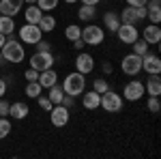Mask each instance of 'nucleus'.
I'll list each match as a JSON object with an SVG mask.
<instances>
[{
  "mask_svg": "<svg viewBox=\"0 0 161 159\" xmlns=\"http://www.w3.org/2000/svg\"><path fill=\"white\" fill-rule=\"evenodd\" d=\"M2 52V60L13 62V65H19V62L26 58V52H24V43L19 39H15L13 35H7V41L4 45L0 48Z\"/></svg>",
  "mask_w": 161,
  "mask_h": 159,
  "instance_id": "f257e3e1",
  "label": "nucleus"
},
{
  "mask_svg": "<svg viewBox=\"0 0 161 159\" xmlns=\"http://www.w3.org/2000/svg\"><path fill=\"white\" fill-rule=\"evenodd\" d=\"M84 90H86V77H84V75L80 73V71L67 73V77L62 80V93H64V95L80 97Z\"/></svg>",
  "mask_w": 161,
  "mask_h": 159,
  "instance_id": "f03ea898",
  "label": "nucleus"
},
{
  "mask_svg": "<svg viewBox=\"0 0 161 159\" xmlns=\"http://www.w3.org/2000/svg\"><path fill=\"white\" fill-rule=\"evenodd\" d=\"M82 41L86 45H101L105 41V30L97 24H88L82 28Z\"/></svg>",
  "mask_w": 161,
  "mask_h": 159,
  "instance_id": "7ed1b4c3",
  "label": "nucleus"
},
{
  "mask_svg": "<svg viewBox=\"0 0 161 159\" xmlns=\"http://www.w3.org/2000/svg\"><path fill=\"white\" fill-rule=\"evenodd\" d=\"M54 62H56V58H54L52 52H35L30 56V67L37 69L39 73L45 71V69H50V67H54Z\"/></svg>",
  "mask_w": 161,
  "mask_h": 159,
  "instance_id": "20e7f679",
  "label": "nucleus"
},
{
  "mask_svg": "<svg viewBox=\"0 0 161 159\" xmlns=\"http://www.w3.org/2000/svg\"><path fill=\"white\" fill-rule=\"evenodd\" d=\"M41 39H43V32H41V28H39L37 24H28V22H26V24L19 28V41H22V43L35 45Z\"/></svg>",
  "mask_w": 161,
  "mask_h": 159,
  "instance_id": "39448f33",
  "label": "nucleus"
},
{
  "mask_svg": "<svg viewBox=\"0 0 161 159\" xmlns=\"http://www.w3.org/2000/svg\"><path fill=\"white\" fill-rule=\"evenodd\" d=\"M120 69H123L125 75H137L142 71V56H137V54H127L123 56V60H120Z\"/></svg>",
  "mask_w": 161,
  "mask_h": 159,
  "instance_id": "423d86ee",
  "label": "nucleus"
},
{
  "mask_svg": "<svg viewBox=\"0 0 161 159\" xmlns=\"http://www.w3.org/2000/svg\"><path fill=\"white\" fill-rule=\"evenodd\" d=\"M101 108L105 112H120L123 110V97L114 90H105L101 95Z\"/></svg>",
  "mask_w": 161,
  "mask_h": 159,
  "instance_id": "0eeeda50",
  "label": "nucleus"
},
{
  "mask_svg": "<svg viewBox=\"0 0 161 159\" xmlns=\"http://www.w3.org/2000/svg\"><path fill=\"white\" fill-rule=\"evenodd\" d=\"M144 82H140V80H131L129 84H125L123 88V99L127 101H140V99L144 97Z\"/></svg>",
  "mask_w": 161,
  "mask_h": 159,
  "instance_id": "6e6552de",
  "label": "nucleus"
},
{
  "mask_svg": "<svg viewBox=\"0 0 161 159\" xmlns=\"http://www.w3.org/2000/svg\"><path fill=\"white\" fill-rule=\"evenodd\" d=\"M116 35H118V41H120V43H127V45H131L133 41L140 39V32H137L136 24H123V22H120Z\"/></svg>",
  "mask_w": 161,
  "mask_h": 159,
  "instance_id": "1a4fd4ad",
  "label": "nucleus"
},
{
  "mask_svg": "<svg viewBox=\"0 0 161 159\" xmlns=\"http://www.w3.org/2000/svg\"><path fill=\"white\" fill-rule=\"evenodd\" d=\"M50 122L54 127H67V122H69V108H64L62 103H56L50 110Z\"/></svg>",
  "mask_w": 161,
  "mask_h": 159,
  "instance_id": "9d476101",
  "label": "nucleus"
},
{
  "mask_svg": "<svg viewBox=\"0 0 161 159\" xmlns=\"http://www.w3.org/2000/svg\"><path fill=\"white\" fill-rule=\"evenodd\" d=\"M142 71L148 75H159L161 73V58L157 54H144L142 56Z\"/></svg>",
  "mask_w": 161,
  "mask_h": 159,
  "instance_id": "9b49d317",
  "label": "nucleus"
},
{
  "mask_svg": "<svg viewBox=\"0 0 161 159\" xmlns=\"http://www.w3.org/2000/svg\"><path fill=\"white\" fill-rule=\"evenodd\" d=\"M92 69H95V58L86 52H80L75 58V71H80L82 75H88L92 73Z\"/></svg>",
  "mask_w": 161,
  "mask_h": 159,
  "instance_id": "f8f14e48",
  "label": "nucleus"
},
{
  "mask_svg": "<svg viewBox=\"0 0 161 159\" xmlns=\"http://www.w3.org/2000/svg\"><path fill=\"white\" fill-rule=\"evenodd\" d=\"M22 7H24V0H0V13L9 17H15L22 11Z\"/></svg>",
  "mask_w": 161,
  "mask_h": 159,
  "instance_id": "ddd939ff",
  "label": "nucleus"
},
{
  "mask_svg": "<svg viewBox=\"0 0 161 159\" xmlns=\"http://www.w3.org/2000/svg\"><path fill=\"white\" fill-rule=\"evenodd\" d=\"M142 37H144V41H146L148 45H159V41H161V28H159V24H148L146 28H144Z\"/></svg>",
  "mask_w": 161,
  "mask_h": 159,
  "instance_id": "4468645a",
  "label": "nucleus"
},
{
  "mask_svg": "<svg viewBox=\"0 0 161 159\" xmlns=\"http://www.w3.org/2000/svg\"><path fill=\"white\" fill-rule=\"evenodd\" d=\"M82 105H84V110H97L101 108V95L97 90H90V93H82Z\"/></svg>",
  "mask_w": 161,
  "mask_h": 159,
  "instance_id": "2eb2a0df",
  "label": "nucleus"
},
{
  "mask_svg": "<svg viewBox=\"0 0 161 159\" xmlns=\"http://www.w3.org/2000/svg\"><path fill=\"white\" fill-rule=\"evenodd\" d=\"M28 112H30L28 103H24V101H15V103H11V108H9V116L15 118V121H24L26 116H28Z\"/></svg>",
  "mask_w": 161,
  "mask_h": 159,
  "instance_id": "dca6fc26",
  "label": "nucleus"
},
{
  "mask_svg": "<svg viewBox=\"0 0 161 159\" xmlns=\"http://www.w3.org/2000/svg\"><path fill=\"white\" fill-rule=\"evenodd\" d=\"M37 82L43 86V88H50V86L58 84V73L54 71V67H50V69H45V71H41V73H39Z\"/></svg>",
  "mask_w": 161,
  "mask_h": 159,
  "instance_id": "f3484780",
  "label": "nucleus"
},
{
  "mask_svg": "<svg viewBox=\"0 0 161 159\" xmlns=\"http://www.w3.org/2000/svg\"><path fill=\"white\" fill-rule=\"evenodd\" d=\"M146 4H148L146 7V17L150 20V24H159L161 22V4L157 0H150Z\"/></svg>",
  "mask_w": 161,
  "mask_h": 159,
  "instance_id": "a211bd4d",
  "label": "nucleus"
},
{
  "mask_svg": "<svg viewBox=\"0 0 161 159\" xmlns=\"http://www.w3.org/2000/svg\"><path fill=\"white\" fill-rule=\"evenodd\" d=\"M144 90L153 95V97H159L161 95V80L159 75H150L148 80H146V84H144Z\"/></svg>",
  "mask_w": 161,
  "mask_h": 159,
  "instance_id": "6ab92c4d",
  "label": "nucleus"
},
{
  "mask_svg": "<svg viewBox=\"0 0 161 159\" xmlns=\"http://www.w3.org/2000/svg\"><path fill=\"white\" fill-rule=\"evenodd\" d=\"M103 24H105V28H108L110 32H116L118 26H120V17H118V13L108 11L105 15H103Z\"/></svg>",
  "mask_w": 161,
  "mask_h": 159,
  "instance_id": "aec40b11",
  "label": "nucleus"
},
{
  "mask_svg": "<svg viewBox=\"0 0 161 159\" xmlns=\"http://www.w3.org/2000/svg\"><path fill=\"white\" fill-rule=\"evenodd\" d=\"M37 26L41 28V32H52V30L56 28V17H54V15H50V13H43Z\"/></svg>",
  "mask_w": 161,
  "mask_h": 159,
  "instance_id": "412c9836",
  "label": "nucleus"
},
{
  "mask_svg": "<svg viewBox=\"0 0 161 159\" xmlns=\"http://www.w3.org/2000/svg\"><path fill=\"white\" fill-rule=\"evenodd\" d=\"M41 15H43V11L39 9L37 4H28V9H26V13H24V17H26L28 24H39Z\"/></svg>",
  "mask_w": 161,
  "mask_h": 159,
  "instance_id": "4be33fe9",
  "label": "nucleus"
},
{
  "mask_svg": "<svg viewBox=\"0 0 161 159\" xmlns=\"http://www.w3.org/2000/svg\"><path fill=\"white\" fill-rule=\"evenodd\" d=\"M118 17H120V22H123V24H137V22H140V20H137L136 7H125L123 13H120Z\"/></svg>",
  "mask_w": 161,
  "mask_h": 159,
  "instance_id": "5701e85b",
  "label": "nucleus"
},
{
  "mask_svg": "<svg viewBox=\"0 0 161 159\" xmlns=\"http://www.w3.org/2000/svg\"><path fill=\"white\" fill-rule=\"evenodd\" d=\"M95 15H97V7H88V4H82L80 11H77V17L82 22H92Z\"/></svg>",
  "mask_w": 161,
  "mask_h": 159,
  "instance_id": "b1692460",
  "label": "nucleus"
},
{
  "mask_svg": "<svg viewBox=\"0 0 161 159\" xmlns=\"http://www.w3.org/2000/svg\"><path fill=\"white\" fill-rule=\"evenodd\" d=\"M0 32L2 35H13L15 32V22L9 15H0Z\"/></svg>",
  "mask_w": 161,
  "mask_h": 159,
  "instance_id": "393cba45",
  "label": "nucleus"
},
{
  "mask_svg": "<svg viewBox=\"0 0 161 159\" xmlns=\"http://www.w3.org/2000/svg\"><path fill=\"white\" fill-rule=\"evenodd\" d=\"M47 90H50V93H47V99H50V101L54 103V105H56V103H60V101H62V97H64V93H62V86L54 84V86H50Z\"/></svg>",
  "mask_w": 161,
  "mask_h": 159,
  "instance_id": "a878e982",
  "label": "nucleus"
},
{
  "mask_svg": "<svg viewBox=\"0 0 161 159\" xmlns=\"http://www.w3.org/2000/svg\"><path fill=\"white\" fill-rule=\"evenodd\" d=\"M24 93H26V95H28L30 99H37L39 95L43 93V86L39 84L37 80H35V82H28V84H26V90H24Z\"/></svg>",
  "mask_w": 161,
  "mask_h": 159,
  "instance_id": "bb28decb",
  "label": "nucleus"
},
{
  "mask_svg": "<svg viewBox=\"0 0 161 159\" xmlns=\"http://www.w3.org/2000/svg\"><path fill=\"white\" fill-rule=\"evenodd\" d=\"M64 37L69 39V41L80 39V37H82V28H80V24H69V26H67V30H64Z\"/></svg>",
  "mask_w": 161,
  "mask_h": 159,
  "instance_id": "cd10ccee",
  "label": "nucleus"
},
{
  "mask_svg": "<svg viewBox=\"0 0 161 159\" xmlns=\"http://www.w3.org/2000/svg\"><path fill=\"white\" fill-rule=\"evenodd\" d=\"M35 4H37L43 13H50V11H54V9L58 7V0H37Z\"/></svg>",
  "mask_w": 161,
  "mask_h": 159,
  "instance_id": "c85d7f7f",
  "label": "nucleus"
},
{
  "mask_svg": "<svg viewBox=\"0 0 161 159\" xmlns=\"http://www.w3.org/2000/svg\"><path fill=\"white\" fill-rule=\"evenodd\" d=\"M131 45H133V54H137V56L148 54V43H146L144 39H142V41L137 39V41H133V43H131Z\"/></svg>",
  "mask_w": 161,
  "mask_h": 159,
  "instance_id": "c756f323",
  "label": "nucleus"
},
{
  "mask_svg": "<svg viewBox=\"0 0 161 159\" xmlns=\"http://www.w3.org/2000/svg\"><path fill=\"white\" fill-rule=\"evenodd\" d=\"M9 133H11V121L7 116H0V140L7 138Z\"/></svg>",
  "mask_w": 161,
  "mask_h": 159,
  "instance_id": "7c9ffc66",
  "label": "nucleus"
},
{
  "mask_svg": "<svg viewBox=\"0 0 161 159\" xmlns=\"http://www.w3.org/2000/svg\"><path fill=\"white\" fill-rule=\"evenodd\" d=\"M146 110H150L153 114H157V112L161 110V101H159V97H153V95H148V101H146Z\"/></svg>",
  "mask_w": 161,
  "mask_h": 159,
  "instance_id": "2f4dec72",
  "label": "nucleus"
},
{
  "mask_svg": "<svg viewBox=\"0 0 161 159\" xmlns=\"http://www.w3.org/2000/svg\"><path fill=\"white\" fill-rule=\"evenodd\" d=\"M92 90H97L99 95H103L105 90H110V84H108L103 77H99V80H95V82H92Z\"/></svg>",
  "mask_w": 161,
  "mask_h": 159,
  "instance_id": "473e14b6",
  "label": "nucleus"
},
{
  "mask_svg": "<svg viewBox=\"0 0 161 159\" xmlns=\"http://www.w3.org/2000/svg\"><path fill=\"white\" fill-rule=\"evenodd\" d=\"M37 103H39V108H43L45 112H50L52 108H54V103H52L47 97H43V95H39V97H37Z\"/></svg>",
  "mask_w": 161,
  "mask_h": 159,
  "instance_id": "72a5a7b5",
  "label": "nucleus"
},
{
  "mask_svg": "<svg viewBox=\"0 0 161 159\" xmlns=\"http://www.w3.org/2000/svg\"><path fill=\"white\" fill-rule=\"evenodd\" d=\"M24 77H26V82H35V80H39V71L37 69H26V73H24Z\"/></svg>",
  "mask_w": 161,
  "mask_h": 159,
  "instance_id": "f704fd0d",
  "label": "nucleus"
},
{
  "mask_svg": "<svg viewBox=\"0 0 161 159\" xmlns=\"http://www.w3.org/2000/svg\"><path fill=\"white\" fill-rule=\"evenodd\" d=\"M9 108H11V103L0 97V116H9Z\"/></svg>",
  "mask_w": 161,
  "mask_h": 159,
  "instance_id": "c9c22d12",
  "label": "nucleus"
},
{
  "mask_svg": "<svg viewBox=\"0 0 161 159\" xmlns=\"http://www.w3.org/2000/svg\"><path fill=\"white\" fill-rule=\"evenodd\" d=\"M35 45H37V52H52V45L47 43V41H43V39H41V41H37Z\"/></svg>",
  "mask_w": 161,
  "mask_h": 159,
  "instance_id": "e433bc0d",
  "label": "nucleus"
},
{
  "mask_svg": "<svg viewBox=\"0 0 161 159\" xmlns=\"http://www.w3.org/2000/svg\"><path fill=\"white\" fill-rule=\"evenodd\" d=\"M62 105H64V108H69V110H71V108H73L75 105V97H71V95H64V97H62V101H60Z\"/></svg>",
  "mask_w": 161,
  "mask_h": 159,
  "instance_id": "4c0bfd02",
  "label": "nucleus"
},
{
  "mask_svg": "<svg viewBox=\"0 0 161 159\" xmlns=\"http://www.w3.org/2000/svg\"><path fill=\"white\" fill-rule=\"evenodd\" d=\"M129 7H146V2L148 0H125Z\"/></svg>",
  "mask_w": 161,
  "mask_h": 159,
  "instance_id": "58836bf2",
  "label": "nucleus"
},
{
  "mask_svg": "<svg viewBox=\"0 0 161 159\" xmlns=\"http://www.w3.org/2000/svg\"><path fill=\"white\" fill-rule=\"evenodd\" d=\"M137 11V20H146V7H136Z\"/></svg>",
  "mask_w": 161,
  "mask_h": 159,
  "instance_id": "ea45409f",
  "label": "nucleus"
},
{
  "mask_svg": "<svg viewBox=\"0 0 161 159\" xmlns=\"http://www.w3.org/2000/svg\"><path fill=\"white\" fill-rule=\"evenodd\" d=\"M101 71H103L105 75H110L112 71H114V67H112L110 62H103V65H101Z\"/></svg>",
  "mask_w": 161,
  "mask_h": 159,
  "instance_id": "a19ab883",
  "label": "nucleus"
},
{
  "mask_svg": "<svg viewBox=\"0 0 161 159\" xmlns=\"http://www.w3.org/2000/svg\"><path fill=\"white\" fill-rule=\"evenodd\" d=\"M84 45H86V43L82 41V37H80V39H75V41H73V48L77 49V52H82V49H84Z\"/></svg>",
  "mask_w": 161,
  "mask_h": 159,
  "instance_id": "79ce46f5",
  "label": "nucleus"
},
{
  "mask_svg": "<svg viewBox=\"0 0 161 159\" xmlns=\"http://www.w3.org/2000/svg\"><path fill=\"white\" fill-rule=\"evenodd\" d=\"M4 93H7V80L0 77V97H4Z\"/></svg>",
  "mask_w": 161,
  "mask_h": 159,
  "instance_id": "37998d69",
  "label": "nucleus"
},
{
  "mask_svg": "<svg viewBox=\"0 0 161 159\" xmlns=\"http://www.w3.org/2000/svg\"><path fill=\"white\" fill-rule=\"evenodd\" d=\"M80 2H82V4H88V7H97L101 0H80Z\"/></svg>",
  "mask_w": 161,
  "mask_h": 159,
  "instance_id": "c03bdc74",
  "label": "nucleus"
},
{
  "mask_svg": "<svg viewBox=\"0 0 161 159\" xmlns=\"http://www.w3.org/2000/svg\"><path fill=\"white\" fill-rule=\"evenodd\" d=\"M4 41H7V35H2V32H0V48L4 45Z\"/></svg>",
  "mask_w": 161,
  "mask_h": 159,
  "instance_id": "a18cd8bd",
  "label": "nucleus"
},
{
  "mask_svg": "<svg viewBox=\"0 0 161 159\" xmlns=\"http://www.w3.org/2000/svg\"><path fill=\"white\" fill-rule=\"evenodd\" d=\"M67 4H73V2H80V0H64Z\"/></svg>",
  "mask_w": 161,
  "mask_h": 159,
  "instance_id": "49530a36",
  "label": "nucleus"
},
{
  "mask_svg": "<svg viewBox=\"0 0 161 159\" xmlns=\"http://www.w3.org/2000/svg\"><path fill=\"white\" fill-rule=\"evenodd\" d=\"M24 2H28V4H35V2H37V0H24Z\"/></svg>",
  "mask_w": 161,
  "mask_h": 159,
  "instance_id": "de8ad7c7",
  "label": "nucleus"
},
{
  "mask_svg": "<svg viewBox=\"0 0 161 159\" xmlns=\"http://www.w3.org/2000/svg\"><path fill=\"white\" fill-rule=\"evenodd\" d=\"M0 62H2V52H0Z\"/></svg>",
  "mask_w": 161,
  "mask_h": 159,
  "instance_id": "09e8293b",
  "label": "nucleus"
},
{
  "mask_svg": "<svg viewBox=\"0 0 161 159\" xmlns=\"http://www.w3.org/2000/svg\"><path fill=\"white\" fill-rule=\"evenodd\" d=\"M157 2H161V0H157Z\"/></svg>",
  "mask_w": 161,
  "mask_h": 159,
  "instance_id": "8fccbe9b",
  "label": "nucleus"
},
{
  "mask_svg": "<svg viewBox=\"0 0 161 159\" xmlns=\"http://www.w3.org/2000/svg\"><path fill=\"white\" fill-rule=\"evenodd\" d=\"M0 15H2V13H0Z\"/></svg>",
  "mask_w": 161,
  "mask_h": 159,
  "instance_id": "3c124183",
  "label": "nucleus"
}]
</instances>
